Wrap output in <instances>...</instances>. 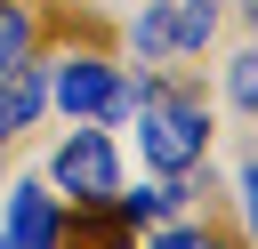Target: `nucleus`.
<instances>
[{
	"label": "nucleus",
	"instance_id": "nucleus-1",
	"mask_svg": "<svg viewBox=\"0 0 258 249\" xmlns=\"http://www.w3.org/2000/svg\"><path fill=\"white\" fill-rule=\"evenodd\" d=\"M137 112H145V161H153L161 177H185V169L210 153V112H202V96H185V88H153V80H145Z\"/></svg>",
	"mask_w": 258,
	"mask_h": 249
},
{
	"label": "nucleus",
	"instance_id": "nucleus-2",
	"mask_svg": "<svg viewBox=\"0 0 258 249\" xmlns=\"http://www.w3.org/2000/svg\"><path fill=\"white\" fill-rule=\"evenodd\" d=\"M56 185H64L81 209H97V201L121 193V161H113L105 129H73V145H56Z\"/></svg>",
	"mask_w": 258,
	"mask_h": 249
},
{
	"label": "nucleus",
	"instance_id": "nucleus-3",
	"mask_svg": "<svg viewBox=\"0 0 258 249\" xmlns=\"http://www.w3.org/2000/svg\"><path fill=\"white\" fill-rule=\"evenodd\" d=\"M0 241H8V249H56V241H64V217H56L48 185H16V193H8V225H0Z\"/></svg>",
	"mask_w": 258,
	"mask_h": 249
},
{
	"label": "nucleus",
	"instance_id": "nucleus-4",
	"mask_svg": "<svg viewBox=\"0 0 258 249\" xmlns=\"http://www.w3.org/2000/svg\"><path fill=\"white\" fill-rule=\"evenodd\" d=\"M105 88H113V64H105V56H64L56 80H48V96H56L64 112H97Z\"/></svg>",
	"mask_w": 258,
	"mask_h": 249
},
{
	"label": "nucleus",
	"instance_id": "nucleus-5",
	"mask_svg": "<svg viewBox=\"0 0 258 249\" xmlns=\"http://www.w3.org/2000/svg\"><path fill=\"white\" fill-rule=\"evenodd\" d=\"M40 104H48V64H8L0 72V129H32L40 120Z\"/></svg>",
	"mask_w": 258,
	"mask_h": 249
},
{
	"label": "nucleus",
	"instance_id": "nucleus-6",
	"mask_svg": "<svg viewBox=\"0 0 258 249\" xmlns=\"http://www.w3.org/2000/svg\"><path fill=\"white\" fill-rule=\"evenodd\" d=\"M218 24V0H161V40L169 48H202Z\"/></svg>",
	"mask_w": 258,
	"mask_h": 249
},
{
	"label": "nucleus",
	"instance_id": "nucleus-7",
	"mask_svg": "<svg viewBox=\"0 0 258 249\" xmlns=\"http://www.w3.org/2000/svg\"><path fill=\"white\" fill-rule=\"evenodd\" d=\"M24 56H32V16H24L16 0H0V72L24 64Z\"/></svg>",
	"mask_w": 258,
	"mask_h": 249
},
{
	"label": "nucleus",
	"instance_id": "nucleus-8",
	"mask_svg": "<svg viewBox=\"0 0 258 249\" xmlns=\"http://www.w3.org/2000/svg\"><path fill=\"white\" fill-rule=\"evenodd\" d=\"M153 249H226V241L202 233V225H169V233H153Z\"/></svg>",
	"mask_w": 258,
	"mask_h": 249
},
{
	"label": "nucleus",
	"instance_id": "nucleus-9",
	"mask_svg": "<svg viewBox=\"0 0 258 249\" xmlns=\"http://www.w3.org/2000/svg\"><path fill=\"white\" fill-rule=\"evenodd\" d=\"M226 88H234V104L250 112V96H258V80H250V56H234V72H226Z\"/></svg>",
	"mask_w": 258,
	"mask_h": 249
},
{
	"label": "nucleus",
	"instance_id": "nucleus-10",
	"mask_svg": "<svg viewBox=\"0 0 258 249\" xmlns=\"http://www.w3.org/2000/svg\"><path fill=\"white\" fill-rule=\"evenodd\" d=\"M0 249H8V241H0Z\"/></svg>",
	"mask_w": 258,
	"mask_h": 249
},
{
	"label": "nucleus",
	"instance_id": "nucleus-11",
	"mask_svg": "<svg viewBox=\"0 0 258 249\" xmlns=\"http://www.w3.org/2000/svg\"><path fill=\"white\" fill-rule=\"evenodd\" d=\"M0 137H8V129H0Z\"/></svg>",
	"mask_w": 258,
	"mask_h": 249
}]
</instances>
